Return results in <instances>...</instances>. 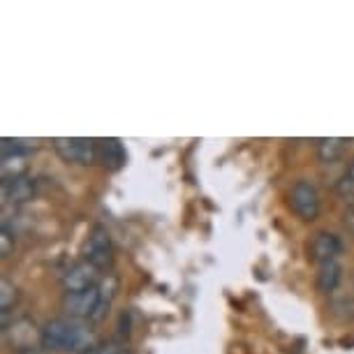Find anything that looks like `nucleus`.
<instances>
[{"label":"nucleus","instance_id":"f03ea898","mask_svg":"<svg viewBox=\"0 0 354 354\" xmlns=\"http://www.w3.org/2000/svg\"><path fill=\"white\" fill-rule=\"evenodd\" d=\"M3 338L5 345L10 350H15L17 354L21 352H32L42 347V329L28 317H17L8 322H3Z\"/></svg>","mask_w":354,"mask_h":354},{"label":"nucleus","instance_id":"f8f14e48","mask_svg":"<svg viewBox=\"0 0 354 354\" xmlns=\"http://www.w3.org/2000/svg\"><path fill=\"white\" fill-rule=\"evenodd\" d=\"M340 280H343V266H340L338 259H333V262H324V264L317 266V287H319V292H324V294L336 292Z\"/></svg>","mask_w":354,"mask_h":354},{"label":"nucleus","instance_id":"aec40b11","mask_svg":"<svg viewBox=\"0 0 354 354\" xmlns=\"http://www.w3.org/2000/svg\"><path fill=\"white\" fill-rule=\"evenodd\" d=\"M21 354H44L42 350H32V352H21Z\"/></svg>","mask_w":354,"mask_h":354},{"label":"nucleus","instance_id":"f257e3e1","mask_svg":"<svg viewBox=\"0 0 354 354\" xmlns=\"http://www.w3.org/2000/svg\"><path fill=\"white\" fill-rule=\"evenodd\" d=\"M97 345V336L82 319L53 317L42 326V347L51 352L84 354Z\"/></svg>","mask_w":354,"mask_h":354},{"label":"nucleus","instance_id":"6e6552de","mask_svg":"<svg viewBox=\"0 0 354 354\" xmlns=\"http://www.w3.org/2000/svg\"><path fill=\"white\" fill-rule=\"evenodd\" d=\"M308 255L313 262H317V266L324 262H333V259L343 255V241L331 232H317L308 243Z\"/></svg>","mask_w":354,"mask_h":354},{"label":"nucleus","instance_id":"ddd939ff","mask_svg":"<svg viewBox=\"0 0 354 354\" xmlns=\"http://www.w3.org/2000/svg\"><path fill=\"white\" fill-rule=\"evenodd\" d=\"M345 151V139L343 137H322L317 139V158L322 162H336Z\"/></svg>","mask_w":354,"mask_h":354},{"label":"nucleus","instance_id":"6ab92c4d","mask_svg":"<svg viewBox=\"0 0 354 354\" xmlns=\"http://www.w3.org/2000/svg\"><path fill=\"white\" fill-rule=\"evenodd\" d=\"M118 352H123V347L109 340V343H97L95 347H91V350L84 354H118Z\"/></svg>","mask_w":354,"mask_h":354},{"label":"nucleus","instance_id":"a211bd4d","mask_svg":"<svg viewBox=\"0 0 354 354\" xmlns=\"http://www.w3.org/2000/svg\"><path fill=\"white\" fill-rule=\"evenodd\" d=\"M12 252H15V236L3 227V232H0V255L10 257Z\"/></svg>","mask_w":354,"mask_h":354},{"label":"nucleus","instance_id":"dca6fc26","mask_svg":"<svg viewBox=\"0 0 354 354\" xmlns=\"http://www.w3.org/2000/svg\"><path fill=\"white\" fill-rule=\"evenodd\" d=\"M17 299H19L17 287L3 276V278H0V310H3V315H8L12 306L17 304Z\"/></svg>","mask_w":354,"mask_h":354},{"label":"nucleus","instance_id":"9d476101","mask_svg":"<svg viewBox=\"0 0 354 354\" xmlns=\"http://www.w3.org/2000/svg\"><path fill=\"white\" fill-rule=\"evenodd\" d=\"M97 292H100L97 294V308H95V313H93L91 322H102V319L106 317V313L111 310V304L118 294V278L113 276V273H104L102 280H100V285H97Z\"/></svg>","mask_w":354,"mask_h":354},{"label":"nucleus","instance_id":"412c9836","mask_svg":"<svg viewBox=\"0 0 354 354\" xmlns=\"http://www.w3.org/2000/svg\"><path fill=\"white\" fill-rule=\"evenodd\" d=\"M118 354H132V352H128V350H123V352H118Z\"/></svg>","mask_w":354,"mask_h":354},{"label":"nucleus","instance_id":"39448f33","mask_svg":"<svg viewBox=\"0 0 354 354\" xmlns=\"http://www.w3.org/2000/svg\"><path fill=\"white\" fill-rule=\"evenodd\" d=\"M290 206L299 218L313 223L319 216V192L310 181L299 178L290 190Z\"/></svg>","mask_w":354,"mask_h":354},{"label":"nucleus","instance_id":"423d86ee","mask_svg":"<svg viewBox=\"0 0 354 354\" xmlns=\"http://www.w3.org/2000/svg\"><path fill=\"white\" fill-rule=\"evenodd\" d=\"M100 285V283H97ZM97 285L91 287L86 292H75V294H65L63 297V310L68 313V317L72 319H86L91 322L93 319V313L97 308Z\"/></svg>","mask_w":354,"mask_h":354},{"label":"nucleus","instance_id":"1a4fd4ad","mask_svg":"<svg viewBox=\"0 0 354 354\" xmlns=\"http://www.w3.org/2000/svg\"><path fill=\"white\" fill-rule=\"evenodd\" d=\"M32 195H35V183H32L28 176L10 178V181H3V185H0V197H3L5 204H12V206L30 202Z\"/></svg>","mask_w":354,"mask_h":354},{"label":"nucleus","instance_id":"f3484780","mask_svg":"<svg viewBox=\"0 0 354 354\" xmlns=\"http://www.w3.org/2000/svg\"><path fill=\"white\" fill-rule=\"evenodd\" d=\"M338 195L343 197H354V162L347 167L343 178L338 181Z\"/></svg>","mask_w":354,"mask_h":354},{"label":"nucleus","instance_id":"4468645a","mask_svg":"<svg viewBox=\"0 0 354 354\" xmlns=\"http://www.w3.org/2000/svg\"><path fill=\"white\" fill-rule=\"evenodd\" d=\"M0 171H3V181H10V178H21L26 176V169H28V156H3L0 158Z\"/></svg>","mask_w":354,"mask_h":354},{"label":"nucleus","instance_id":"20e7f679","mask_svg":"<svg viewBox=\"0 0 354 354\" xmlns=\"http://www.w3.org/2000/svg\"><path fill=\"white\" fill-rule=\"evenodd\" d=\"M53 149L70 165L88 167L97 160V142L86 137H58L53 139Z\"/></svg>","mask_w":354,"mask_h":354},{"label":"nucleus","instance_id":"7ed1b4c3","mask_svg":"<svg viewBox=\"0 0 354 354\" xmlns=\"http://www.w3.org/2000/svg\"><path fill=\"white\" fill-rule=\"evenodd\" d=\"M82 255H84V262L93 264L100 271L109 269L113 264V243H111L109 232H106L102 225H95L88 236H86Z\"/></svg>","mask_w":354,"mask_h":354},{"label":"nucleus","instance_id":"0eeeda50","mask_svg":"<svg viewBox=\"0 0 354 354\" xmlns=\"http://www.w3.org/2000/svg\"><path fill=\"white\" fill-rule=\"evenodd\" d=\"M100 280H102L100 278V269H95V266L88 262H79L63 273L61 283H63L65 294H75V292L91 290V287H95Z\"/></svg>","mask_w":354,"mask_h":354},{"label":"nucleus","instance_id":"2eb2a0df","mask_svg":"<svg viewBox=\"0 0 354 354\" xmlns=\"http://www.w3.org/2000/svg\"><path fill=\"white\" fill-rule=\"evenodd\" d=\"M30 151H35V144L24 142V139L5 137L3 144H0V153H3V156H28Z\"/></svg>","mask_w":354,"mask_h":354},{"label":"nucleus","instance_id":"9b49d317","mask_svg":"<svg viewBox=\"0 0 354 354\" xmlns=\"http://www.w3.org/2000/svg\"><path fill=\"white\" fill-rule=\"evenodd\" d=\"M97 160L109 171H118L125 165V149L118 139H102L97 142Z\"/></svg>","mask_w":354,"mask_h":354}]
</instances>
